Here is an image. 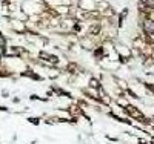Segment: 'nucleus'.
I'll return each instance as SVG.
<instances>
[{
    "label": "nucleus",
    "mask_w": 154,
    "mask_h": 144,
    "mask_svg": "<svg viewBox=\"0 0 154 144\" xmlns=\"http://www.w3.org/2000/svg\"><path fill=\"white\" fill-rule=\"evenodd\" d=\"M143 26H145V31L147 32H154V23L151 20H145Z\"/></svg>",
    "instance_id": "nucleus-1"
}]
</instances>
